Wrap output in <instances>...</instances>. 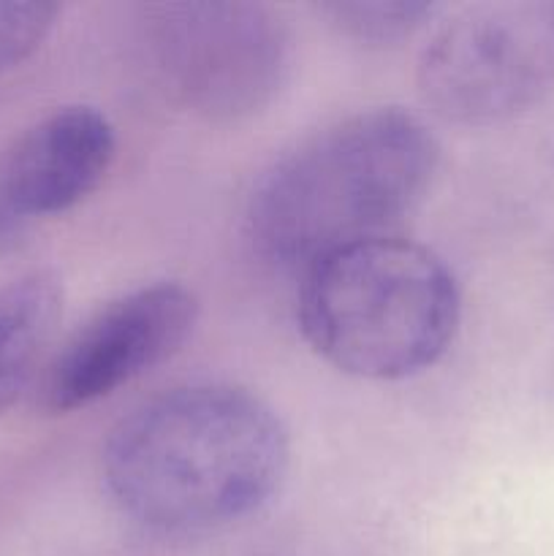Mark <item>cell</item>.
Instances as JSON below:
<instances>
[{"label": "cell", "instance_id": "2", "mask_svg": "<svg viewBox=\"0 0 554 556\" xmlns=\"http://www.w3.org/2000/svg\"><path fill=\"white\" fill-rule=\"evenodd\" d=\"M440 147L400 106L356 112L272 163L248 204V237L264 258L307 269L320 255L380 237L421 201Z\"/></svg>", "mask_w": 554, "mask_h": 556}, {"label": "cell", "instance_id": "1", "mask_svg": "<svg viewBox=\"0 0 554 556\" xmlns=\"http://www.w3.org/2000/svg\"><path fill=\"white\" fill-rule=\"evenodd\" d=\"M280 416L228 383L179 386L141 402L103 445L112 503L161 532H199L255 514L286 478Z\"/></svg>", "mask_w": 554, "mask_h": 556}, {"label": "cell", "instance_id": "5", "mask_svg": "<svg viewBox=\"0 0 554 556\" xmlns=\"http://www.w3.org/2000/svg\"><path fill=\"white\" fill-rule=\"evenodd\" d=\"M418 92L438 117L492 125L554 87L552 5L487 3L443 22L424 43Z\"/></svg>", "mask_w": 554, "mask_h": 556}, {"label": "cell", "instance_id": "6", "mask_svg": "<svg viewBox=\"0 0 554 556\" xmlns=\"http://www.w3.org/2000/svg\"><path fill=\"white\" fill-rule=\"evenodd\" d=\"M196 315L199 299L177 280H158L112 299L47 358L36 405L63 416L114 394L177 353Z\"/></svg>", "mask_w": 554, "mask_h": 556}, {"label": "cell", "instance_id": "7", "mask_svg": "<svg viewBox=\"0 0 554 556\" xmlns=\"http://www.w3.org/2000/svg\"><path fill=\"white\" fill-rule=\"evenodd\" d=\"M114 150L112 123L92 106L54 109L30 125L0 157V253L79 206L103 182Z\"/></svg>", "mask_w": 554, "mask_h": 556}, {"label": "cell", "instance_id": "8", "mask_svg": "<svg viewBox=\"0 0 554 556\" xmlns=\"http://www.w3.org/2000/svg\"><path fill=\"white\" fill-rule=\"evenodd\" d=\"M63 315V280L49 269L0 286V416L33 383Z\"/></svg>", "mask_w": 554, "mask_h": 556}, {"label": "cell", "instance_id": "3", "mask_svg": "<svg viewBox=\"0 0 554 556\" xmlns=\"http://www.w3.org/2000/svg\"><path fill=\"white\" fill-rule=\"evenodd\" d=\"M297 315L307 345L335 369L362 380H405L449 351L462 299L440 255L380 233L313 261Z\"/></svg>", "mask_w": 554, "mask_h": 556}, {"label": "cell", "instance_id": "4", "mask_svg": "<svg viewBox=\"0 0 554 556\" xmlns=\"http://www.w3.org/2000/svg\"><path fill=\"white\" fill-rule=\"evenodd\" d=\"M141 43L168 96L212 123L264 112L286 87L293 38L259 3L182 0L141 9Z\"/></svg>", "mask_w": 554, "mask_h": 556}, {"label": "cell", "instance_id": "11", "mask_svg": "<svg viewBox=\"0 0 554 556\" xmlns=\"http://www.w3.org/2000/svg\"><path fill=\"white\" fill-rule=\"evenodd\" d=\"M549 5H552V20H554V3H549Z\"/></svg>", "mask_w": 554, "mask_h": 556}, {"label": "cell", "instance_id": "10", "mask_svg": "<svg viewBox=\"0 0 554 556\" xmlns=\"http://www.w3.org/2000/svg\"><path fill=\"white\" fill-rule=\"evenodd\" d=\"M58 11L52 3H0V74L25 63L41 47Z\"/></svg>", "mask_w": 554, "mask_h": 556}, {"label": "cell", "instance_id": "9", "mask_svg": "<svg viewBox=\"0 0 554 556\" xmlns=\"http://www.w3.org/2000/svg\"><path fill=\"white\" fill-rule=\"evenodd\" d=\"M432 3L413 0H337L320 5L331 27L364 47H391L411 38L435 14Z\"/></svg>", "mask_w": 554, "mask_h": 556}]
</instances>
